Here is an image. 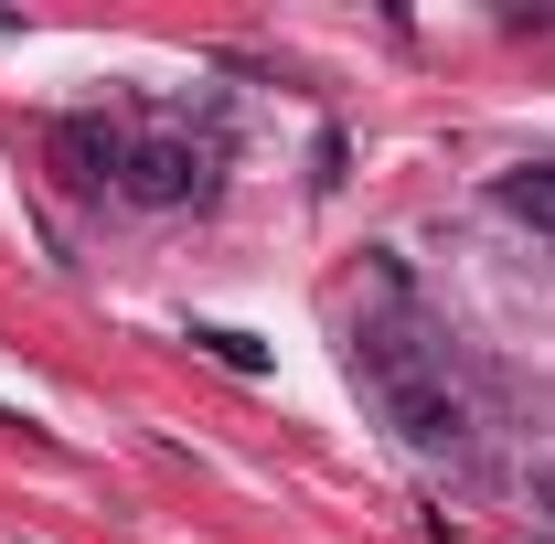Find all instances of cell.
Returning <instances> with one entry per match:
<instances>
[{
  "instance_id": "277c9868",
  "label": "cell",
  "mask_w": 555,
  "mask_h": 544,
  "mask_svg": "<svg viewBox=\"0 0 555 544\" xmlns=\"http://www.w3.org/2000/svg\"><path fill=\"white\" fill-rule=\"evenodd\" d=\"M502 213H513V224H534V235H555V160L502 171Z\"/></svg>"
},
{
  "instance_id": "7a4b0ae2",
  "label": "cell",
  "mask_w": 555,
  "mask_h": 544,
  "mask_svg": "<svg viewBox=\"0 0 555 544\" xmlns=\"http://www.w3.org/2000/svg\"><path fill=\"white\" fill-rule=\"evenodd\" d=\"M214 182H224V150L193 129H150L129 139V160H118V193L139 213H182V204H214Z\"/></svg>"
},
{
  "instance_id": "6da1fadb",
  "label": "cell",
  "mask_w": 555,
  "mask_h": 544,
  "mask_svg": "<svg viewBox=\"0 0 555 544\" xmlns=\"http://www.w3.org/2000/svg\"><path fill=\"white\" fill-rule=\"evenodd\" d=\"M352 374H363V396L385 406V427L406 438L416 459H460L470 449V396H460L449 352H427L416 332H363L352 341Z\"/></svg>"
},
{
  "instance_id": "3957f363",
  "label": "cell",
  "mask_w": 555,
  "mask_h": 544,
  "mask_svg": "<svg viewBox=\"0 0 555 544\" xmlns=\"http://www.w3.org/2000/svg\"><path fill=\"white\" fill-rule=\"evenodd\" d=\"M43 150H54V171H65L75 193H107V182H118V160H129V139L107 129V118H54Z\"/></svg>"
},
{
  "instance_id": "8992f818",
  "label": "cell",
  "mask_w": 555,
  "mask_h": 544,
  "mask_svg": "<svg viewBox=\"0 0 555 544\" xmlns=\"http://www.w3.org/2000/svg\"><path fill=\"white\" fill-rule=\"evenodd\" d=\"M534 513H555V449H534Z\"/></svg>"
},
{
  "instance_id": "5b68a950",
  "label": "cell",
  "mask_w": 555,
  "mask_h": 544,
  "mask_svg": "<svg viewBox=\"0 0 555 544\" xmlns=\"http://www.w3.org/2000/svg\"><path fill=\"white\" fill-rule=\"evenodd\" d=\"M193 352H214L224 374H268V352H257L246 332H193Z\"/></svg>"
}]
</instances>
